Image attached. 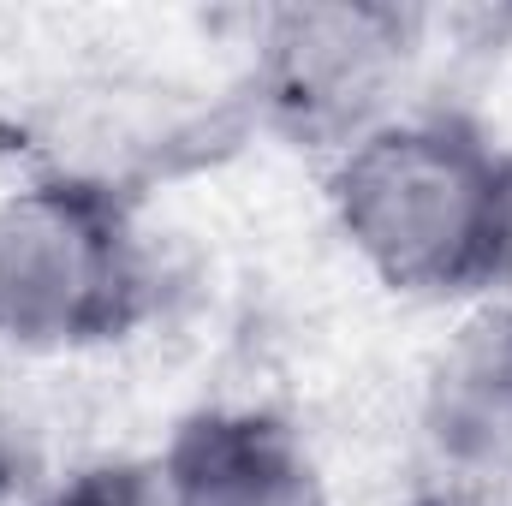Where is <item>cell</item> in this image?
Instances as JSON below:
<instances>
[{"instance_id": "6", "label": "cell", "mask_w": 512, "mask_h": 506, "mask_svg": "<svg viewBox=\"0 0 512 506\" xmlns=\"http://www.w3.org/2000/svg\"><path fill=\"white\" fill-rule=\"evenodd\" d=\"M30 506H155L149 501V465H102V471H78L72 483L36 495Z\"/></svg>"}, {"instance_id": "5", "label": "cell", "mask_w": 512, "mask_h": 506, "mask_svg": "<svg viewBox=\"0 0 512 506\" xmlns=\"http://www.w3.org/2000/svg\"><path fill=\"white\" fill-rule=\"evenodd\" d=\"M155 506H334L316 441L262 399L191 405L149 459Z\"/></svg>"}, {"instance_id": "3", "label": "cell", "mask_w": 512, "mask_h": 506, "mask_svg": "<svg viewBox=\"0 0 512 506\" xmlns=\"http://www.w3.org/2000/svg\"><path fill=\"white\" fill-rule=\"evenodd\" d=\"M429 18L376 0L268 6L245 42V102L268 131L322 161L411 108Z\"/></svg>"}, {"instance_id": "4", "label": "cell", "mask_w": 512, "mask_h": 506, "mask_svg": "<svg viewBox=\"0 0 512 506\" xmlns=\"http://www.w3.org/2000/svg\"><path fill=\"white\" fill-rule=\"evenodd\" d=\"M399 506H512V298L459 310L423 358Z\"/></svg>"}, {"instance_id": "1", "label": "cell", "mask_w": 512, "mask_h": 506, "mask_svg": "<svg viewBox=\"0 0 512 506\" xmlns=\"http://www.w3.org/2000/svg\"><path fill=\"white\" fill-rule=\"evenodd\" d=\"M334 239L399 304L512 298V143L459 102H411L322 161Z\"/></svg>"}, {"instance_id": "2", "label": "cell", "mask_w": 512, "mask_h": 506, "mask_svg": "<svg viewBox=\"0 0 512 506\" xmlns=\"http://www.w3.org/2000/svg\"><path fill=\"white\" fill-rule=\"evenodd\" d=\"M155 310L161 268L120 173L54 161L0 191V352H108Z\"/></svg>"}]
</instances>
